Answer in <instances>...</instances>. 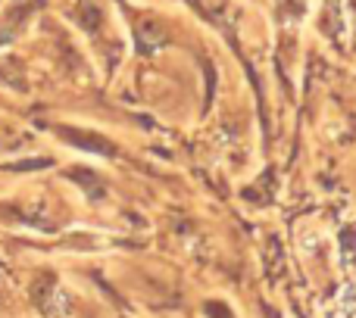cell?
Wrapping results in <instances>:
<instances>
[{"label":"cell","instance_id":"4","mask_svg":"<svg viewBox=\"0 0 356 318\" xmlns=\"http://www.w3.org/2000/svg\"><path fill=\"white\" fill-rule=\"evenodd\" d=\"M69 175H72L75 184H81V187L88 190V196H91V200H100V196H104V184L97 181V175H94L91 169H72Z\"/></svg>","mask_w":356,"mask_h":318},{"label":"cell","instance_id":"3","mask_svg":"<svg viewBox=\"0 0 356 318\" xmlns=\"http://www.w3.org/2000/svg\"><path fill=\"white\" fill-rule=\"evenodd\" d=\"M35 10V3H22V6H16V10H10L3 19H0V41L3 37H13L19 28H22V22H25V16Z\"/></svg>","mask_w":356,"mask_h":318},{"label":"cell","instance_id":"5","mask_svg":"<svg viewBox=\"0 0 356 318\" xmlns=\"http://www.w3.org/2000/svg\"><path fill=\"white\" fill-rule=\"evenodd\" d=\"M81 12H85V28L88 31H94L100 25V16H97V10H94L91 3H81Z\"/></svg>","mask_w":356,"mask_h":318},{"label":"cell","instance_id":"2","mask_svg":"<svg viewBox=\"0 0 356 318\" xmlns=\"http://www.w3.org/2000/svg\"><path fill=\"white\" fill-rule=\"evenodd\" d=\"M135 37H138V47L144 50V53H150V50L163 47L166 44V28H163L160 22H138L135 25Z\"/></svg>","mask_w":356,"mask_h":318},{"label":"cell","instance_id":"6","mask_svg":"<svg viewBox=\"0 0 356 318\" xmlns=\"http://www.w3.org/2000/svg\"><path fill=\"white\" fill-rule=\"evenodd\" d=\"M207 315H213V318H232V312H225L219 303H207Z\"/></svg>","mask_w":356,"mask_h":318},{"label":"cell","instance_id":"1","mask_svg":"<svg viewBox=\"0 0 356 318\" xmlns=\"http://www.w3.org/2000/svg\"><path fill=\"white\" fill-rule=\"evenodd\" d=\"M56 135L63 141H69L72 147L79 150H88V153H97V156H116V147L113 141H106L104 135H94L88 128H72V125H56Z\"/></svg>","mask_w":356,"mask_h":318}]
</instances>
